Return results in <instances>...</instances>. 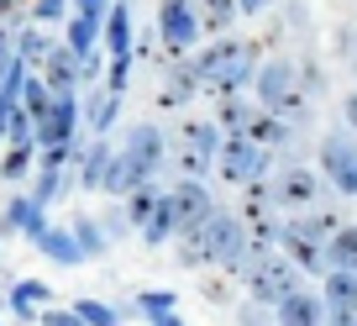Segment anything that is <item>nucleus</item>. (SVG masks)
I'll list each match as a JSON object with an SVG mask.
<instances>
[{
  "label": "nucleus",
  "mask_w": 357,
  "mask_h": 326,
  "mask_svg": "<svg viewBox=\"0 0 357 326\" xmlns=\"http://www.w3.org/2000/svg\"><path fill=\"white\" fill-rule=\"evenodd\" d=\"M326 274H357V226H342L326 242Z\"/></svg>",
  "instance_id": "5701e85b"
},
{
  "label": "nucleus",
  "mask_w": 357,
  "mask_h": 326,
  "mask_svg": "<svg viewBox=\"0 0 357 326\" xmlns=\"http://www.w3.org/2000/svg\"><path fill=\"white\" fill-rule=\"evenodd\" d=\"M105 11H111V0H74V16L89 27H105Z\"/></svg>",
  "instance_id": "e433bc0d"
},
{
  "label": "nucleus",
  "mask_w": 357,
  "mask_h": 326,
  "mask_svg": "<svg viewBox=\"0 0 357 326\" xmlns=\"http://www.w3.org/2000/svg\"><path fill=\"white\" fill-rule=\"evenodd\" d=\"M215 174H221L226 184H257L273 174V158L263 153V147H252L247 137H221V147H215Z\"/></svg>",
  "instance_id": "423d86ee"
},
{
  "label": "nucleus",
  "mask_w": 357,
  "mask_h": 326,
  "mask_svg": "<svg viewBox=\"0 0 357 326\" xmlns=\"http://www.w3.org/2000/svg\"><path fill=\"white\" fill-rule=\"evenodd\" d=\"M100 226H105V237H121V232H132V221H126V211H121V205H111Z\"/></svg>",
  "instance_id": "ea45409f"
},
{
  "label": "nucleus",
  "mask_w": 357,
  "mask_h": 326,
  "mask_svg": "<svg viewBox=\"0 0 357 326\" xmlns=\"http://www.w3.org/2000/svg\"><path fill=\"white\" fill-rule=\"evenodd\" d=\"M43 79H47L53 95H79V58L58 43L53 53H47V64H43Z\"/></svg>",
  "instance_id": "a211bd4d"
},
{
  "label": "nucleus",
  "mask_w": 357,
  "mask_h": 326,
  "mask_svg": "<svg viewBox=\"0 0 357 326\" xmlns=\"http://www.w3.org/2000/svg\"><path fill=\"white\" fill-rule=\"evenodd\" d=\"M37 248H43V258H53L58 269H79V263H89V258H84V248L74 242V232H68V226H47Z\"/></svg>",
  "instance_id": "aec40b11"
},
{
  "label": "nucleus",
  "mask_w": 357,
  "mask_h": 326,
  "mask_svg": "<svg viewBox=\"0 0 357 326\" xmlns=\"http://www.w3.org/2000/svg\"><path fill=\"white\" fill-rule=\"evenodd\" d=\"M190 68L200 79V90L221 95H242L252 90V74H257V43L252 37H221V43H205L190 53Z\"/></svg>",
  "instance_id": "f257e3e1"
},
{
  "label": "nucleus",
  "mask_w": 357,
  "mask_h": 326,
  "mask_svg": "<svg viewBox=\"0 0 357 326\" xmlns=\"http://www.w3.org/2000/svg\"><path fill=\"white\" fill-rule=\"evenodd\" d=\"M121 153L132 158V169L142 174L147 184H153V174L168 163V137H163V126H153V121H137V126H126V142H121Z\"/></svg>",
  "instance_id": "9d476101"
},
{
  "label": "nucleus",
  "mask_w": 357,
  "mask_h": 326,
  "mask_svg": "<svg viewBox=\"0 0 357 326\" xmlns=\"http://www.w3.org/2000/svg\"><path fill=\"white\" fill-rule=\"evenodd\" d=\"M147 326H184V316H178V311H168V316H153Z\"/></svg>",
  "instance_id": "a18cd8bd"
},
{
  "label": "nucleus",
  "mask_w": 357,
  "mask_h": 326,
  "mask_svg": "<svg viewBox=\"0 0 357 326\" xmlns=\"http://www.w3.org/2000/svg\"><path fill=\"white\" fill-rule=\"evenodd\" d=\"M200 11L195 0H158V43L168 47L174 58H190L200 47Z\"/></svg>",
  "instance_id": "0eeeda50"
},
{
  "label": "nucleus",
  "mask_w": 357,
  "mask_h": 326,
  "mask_svg": "<svg viewBox=\"0 0 357 326\" xmlns=\"http://www.w3.org/2000/svg\"><path fill=\"white\" fill-rule=\"evenodd\" d=\"M37 321H43V326H84V321L74 316V305H47Z\"/></svg>",
  "instance_id": "58836bf2"
},
{
  "label": "nucleus",
  "mask_w": 357,
  "mask_h": 326,
  "mask_svg": "<svg viewBox=\"0 0 357 326\" xmlns=\"http://www.w3.org/2000/svg\"><path fill=\"white\" fill-rule=\"evenodd\" d=\"M74 316L84 326H121V311L105 300H95V295H74Z\"/></svg>",
  "instance_id": "c756f323"
},
{
  "label": "nucleus",
  "mask_w": 357,
  "mask_h": 326,
  "mask_svg": "<svg viewBox=\"0 0 357 326\" xmlns=\"http://www.w3.org/2000/svg\"><path fill=\"white\" fill-rule=\"evenodd\" d=\"M79 116H84V126H89L95 137H105V132L116 126V116H121V101H116V95H105L100 84H95V90H89V101L79 105Z\"/></svg>",
  "instance_id": "412c9836"
},
{
  "label": "nucleus",
  "mask_w": 357,
  "mask_h": 326,
  "mask_svg": "<svg viewBox=\"0 0 357 326\" xmlns=\"http://www.w3.org/2000/svg\"><path fill=\"white\" fill-rule=\"evenodd\" d=\"M132 58H105V84H100L105 95H116V101L126 95V84H132Z\"/></svg>",
  "instance_id": "473e14b6"
},
{
  "label": "nucleus",
  "mask_w": 357,
  "mask_h": 326,
  "mask_svg": "<svg viewBox=\"0 0 357 326\" xmlns=\"http://www.w3.org/2000/svg\"><path fill=\"white\" fill-rule=\"evenodd\" d=\"M37 137V126H32V116L22 111V105H11V142H32Z\"/></svg>",
  "instance_id": "4c0bfd02"
},
{
  "label": "nucleus",
  "mask_w": 357,
  "mask_h": 326,
  "mask_svg": "<svg viewBox=\"0 0 357 326\" xmlns=\"http://www.w3.org/2000/svg\"><path fill=\"white\" fill-rule=\"evenodd\" d=\"M132 311H142L147 321H153V316H168V311H178V295L174 290H142L137 295V305Z\"/></svg>",
  "instance_id": "2f4dec72"
},
{
  "label": "nucleus",
  "mask_w": 357,
  "mask_h": 326,
  "mask_svg": "<svg viewBox=\"0 0 357 326\" xmlns=\"http://www.w3.org/2000/svg\"><path fill=\"white\" fill-rule=\"evenodd\" d=\"M37 174V142H6V158H0V179L22 184Z\"/></svg>",
  "instance_id": "4be33fe9"
},
{
  "label": "nucleus",
  "mask_w": 357,
  "mask_h": 326,
  "mask_svg": "<svg viewBox=\"0 0 357 326\" xmlns=\"http://www.w3.org/2000/svg\"><path fill=\"white\" fill-rule=\"evenodd\" d=\"M63 47L84 64V58H95L100 53V27H89V22H79V16H68L63 22Z\"/></svg>",
  "instance_id": "393cba45"
},
{
  "label": "nucleus",
  "mask_w": 357,
  "mask_h": 326,
  "mask_svg": "<svg viewBox=\"0 0 357 326\" xmlns=\"http://www.w3.org/2000/svg\"><path fill=\"white\" fill-rule=\"evenodd\" d=\"M111 158H116V147L105 142V137H95V142H89L84 153H79V184H84V190H105Z\"/></svg>",
  "instance_id": "6ab92c4d"
},
{
  "label": "nucleus",
  "mask_w": 357,
  "mask_h": 326,
  "mask_svg": "<svg viewBox=\"0 0 357 326\" xmlns=\"http://www.w3.org/2000/svg\"><path fill=\"white\" fill-rule=\"evenodd\" d=\"M268 195H273V205H279V211L305 216V211H321V200H326V179H321V169L284 163V169H273V179H268Z\"/></svg>",
  "instance_id": "20e7f679"
},
{
  "label": "nucleus",
  "mask_w": 357,
  "mask_h": 326,
  "mask_svg": "<svg viewBox=\"0 0 357 326\" xmlns=\"http://www.w3.org/2000/svg\"><path fill=\"white\" fill-rule=\"evenodd\" d=\"M342 132H347V137H357V90L342 101Z\"/></svg>",
  "instance_id": "a19ab883"
},
{
  "label": "nucleus",
  "mask_w": 357,
  "mask_h": 326,
  "mask_svg": "<svg viewBox=\"0 0 357 326\" xmlns=\"http://www.w3.org/2000/svg\"><path fill=\"white\" fill-rule=\"evenodd\" d=\"M252 116H257V101H247V95H221V101H215V132L221 137H247Z\"/></svg>",
  "instance_id": "dca6fc26"
},
{
  "label": "nucleus",
  "mask_w": 357,
  "mask_h": 326,
  "mask_svg": "<svg viewBox=\"0 0 357 326\" xmlns=\"http://www.w3.org/2000/svg\"><path fill=\"white\" fill-rule=\"evenodd\" d=\"M195 90H200V79H195V68L178 58V64L168 68V79H163V105H184V101H195Z\"/></svg>",
  "instance_id": "bb28decb"
},
{
  "label": "nucleus",
  "mask_w": 357,
  "mask_h": 326,
  "mask_svg": "<svg viewBox=\"0 0 357 326\" xmlns=\"http://www.w3.org/2000/svg\"><path fill=\"white\" fill-rule=\"evenodd\" d=\"M279 258H289L294 269L305 274V279H326V242H315L310 232L300 226V216H289V221L279 226Z\"/></svg>",
  "instance_id": "9b49d317"
},
{
  "label": "nucleus",
  "mask_w": 357,
  "mask_h": 326,
  "mask_svg": "<svg viewBox=\"0 0 357 326\" xmlns=\"http://www.w3.org/2000/svg\"><path fill=\"white\" fill-rule=\"evenodd\" d=\"M205 300H211V305H226V300H231V290H226V279H221V284H215V279L205 284Z\"/></svg>",
  "instance_id": "79ce46f5"
},
{
  "label": "nucleus",
  "mask_w": 357,
  "mask_h": 326,
  "mask_svg": "<svg viewBox=\"0 0 357 326\" xmlns=\"http://www.w3.org/2000/svg\"><path fill=\"white\" fill-rule=\"evenodd\" d=\"M273 0H236V16H263Z\"/></svg>",
  "instance_id": "37998d69"
},
{
  "label": "nucleus",
  "mask_w": 357,
  "mask_h": 326,
  "mask_svg": "<svg viewBox=\"0 0 357 326\" xmlns=\"http://www.w3.org/2000/svg\"><path fill=\"white\" fill-rule=\"evenodd\" d=\"M247 142L263 147V153L273 158V153H284V147L294 142V126H289V121H279V116H268V111H257V116H252V126H247Z\"/></svg>",
  "instance_id": "f3484780"
},
{
  "label": "nucleus",
  "mask_w": 357,
  "mask_h": 326,
  "mask_svg": "<svg viewBox=\"0 0 357 326\" xmlns=\"http://www.w3.org/2000/svg\"><path fill=\"white\" fill-rule=\"evenodd\" d=\"M279 326H326V305H321V290H300L273 311Z\"/></svg>",
  "instance_id": "4468645a"
},
{
  "label": "nucleus",
  "mask_w": 357,
  "mask_h": 326,
  "mask_svg": "<svg viewBox=\"0 0 357 326\" xmlns=\"http://www.w3.org/2000/svg\"><path fill=\"white\" fill-rule=\"evenodd\" d=\"M68 232H74V242L84 248V258H105V253H111V237H105V226L95 221V216H74Z\"/></svg>",
  "instance_id": "a878e982"
},
{
  "label": "nucleus",
  "mask_w": 357,
  "mask_h": 326,
  "mask_svg": "<svg viewBox=\"0 0 357 326\" xmlns=\"http://www.w3.org/2000/svg\"><path fill=\"white\" fill-rule=\"evenodd\" d=\"M215 147H221L215 121L190 116V121H178L174 142H168V163H174L178 179H200L205 184V174H215Z\"/></svg>",
  "instance_id": "7ed1b4c3"
},
{
  "label": "nucleus",
  "mask_w": 357,
  "mask_h": 326,
  "mask_svg": "<svg viewBox=\"0 0 357 326\" xmlns=\"http://www.w3.org/2000/svg\"><path fill=\"white\" fill-rule=\"evenodd\" d=\"M53 101H58V95L47 90V79H43V74H26V84H22V111L32 116V126H43L47 116H53Z\"/></svg>",
  "instance_id": "b1692460"
},
{
  "label": "nucleus",
  "mask_w": 357,
  "mask_h": 326,
  "mask_svg": "<svg viewBox=\"0 0 357 326\" xmlns=\"http://www.w3.org/2000/svg\"><path fill=\"white\" fill-rule=\"evenodd\" d=\"M11 142V101H0V147Z\"/></svg>",
  "instance_id": "c03bdc74"
},
{
  "label": "nucleus",
  "mask_w": 357,
  "mask_h": 326,
  "mask_svg": "<svg viewBox=\"0 0 357 326\" xmlns=\"http://www.w3.org/2000/svg\"><path fill=\"white\" fill-rule=\"evenodd\" d=\"M236 326H273V311L257 305V300H242L236 305Z\"/></svg>",
  "instance_id": "f704fd0d"
},
{
  "label": "nucleus",
  "mask_w": 357,
  "mask_h": 326,
  "mask_svg": "<svg viewBox=\"0 0 357 326\" xmlns=\"http://www.w3.org/2000/svg\"><path fill=\"white\" fill-rule=\"evenodd\" d=\"M100 53H105V58H132V53H137L132 6H126V0H111V11H105V27H100Z\"/></svg>",
  "instance_id": "ddd939ff"
},
{
  "label": "nucleus",
  "mask_w": 357,
  "mask_h": 326,
  "mask_svg": "<svg viewBox=\"0 0 357 326\" xmlns=\"http://www.w3.org/2000/svg\"><path fill=\"white\" fill-rule=\"evenodd\" d=\"M22 64V58H16V32H11V22L0 27V79L11 74V68Z\"/></svg>",
  "instance_id": "c9c22d12"
},
{
  "label": "nucleus",
  "mask_w": 357,
  "mask_h": 326,
  "mask_svg": "<svg viewBox=\"0 0 357 326\" xmlns=\"http://www.w3.org/2000/svg\"><path fill=\"white\" fill-rule=\"evenodd\" d=\"M252 101L257 111L279 116L289 126H310V101H305V68L294 58H268L252 74Z\"/></svg>",
  "instance_id": "f03ea898"
},
{
  "label": "nucleus",
  "mask_w": 357,
  "mask_h": 326,
  "mask_svg": "<svg viewBox=\"0 0 357 326\" xmlns=\"http://www.w3.org/2000/svg\"><path fill=\"white\" fill-rule=\"evenodd\" d=\"M347 64L357 68V27H352V32H347Z\"/></svg>",
  "instance_id": "49530a36"
},
{
  "label": "nucleus",
  "mask_w": 357,
  "mask_h": 326,
  "mask_svg": "<svg viewBox=\"0 0 357 326\" xmlns=\"http://www.w3.org/2000/svg\"><path fill=\"white\" fill-rule=\"evenodd\" d=\"M163 205H168V216H174V237H184V232H195V226H205L215 216V195H211V184H200V179H174L163 190Z\"/></svg>",
  "instance_id": "39448f33"
},
{
  "label": "nucleus",
  "mask_w": 357,
  "mask_h": 326,
  "mask_svg": "<svg viewBox=\"0 0 357 326\" xmlns=\"http://www.w3.org/2000/svg\"><path fill=\"white\" fill-rule=\"evenodd\" d=\"M74 16V0H32V27H58Z\"/></svg>",
  "instance_id": "72a5a7b5"
},
{
  "label": "nucleus",
  "mask_w": 357,
  "mask_h": 326,
  "mask_svg": "<svg viewBox=\"0 0 357 326\" xmlns=\"http://www.w3.org/2000/svg\"><path fill=\"white\" fill-rule=\"evenodd\" d=\"M43 232H47V211L32 195H11L6 211H0V237H32V242H43Z\"/></svg>",
  "instance_id": "f8f14e48"
},
{
  "label": "nucleus",
  "mask_w": 357,
  "mask_h": 326,
  "mask_svg": "<svg viewBox=\"0 0 357 326\" xmlns=\"http://www.w3.org/2000/svg\"><path fill=\"white\" fill-rule=\"evenodd\" d=\"M195 11H200V27H205V32H215V37H221L226 27L236 22V0H200Z\"/></svg>",
  "instance_id": "7c9ffc66"
},
{
  "label": "nucleus",
  "mask_w": 357,
  "mask_h": 326,
  "mask_svg": "<svg viewBox=\"0 0 357 326\" xmlns=\"http://www.w3.org/2000/svg\"><path fill=\"white\" fill-rule=\"evenodd\" d=\"M300 290H305V274L294 269L289 258H279V253H273V258L247 279V300L268 305V311H279V305L289 300V295H300Z\"/></svg>",
  "instance_id": "1a4fd4ad"
},
{
  "label": "nucleus",
  "mask_w": 357,
  "mask_h": 326,
  "mask_svg": "<svg viewBox=\"0 0 357 326\" xmlns=\"http://www.w3.org/2000/svg\"><path fill=\"white\" fill-rule=\"evenodd\" d=\"M58 43H47V32L43 27H22V32H16V58H22L26 68L32 64H47V53H53Z\"/></svg>",
  "instance_id": "c85d7f7f"
},
{
  "label": "nucleus",
  "mask_w": 357,
  "mask_h": 326,
  "mask_svg": "<svg viewBox=\"0 0 357 326\" xmlns=\"http://www.w3.org/2000/svg\"><path fill=\"white\" fill-rule=\"evenodd\" d=\"M158 200H163V190H158V184H142L137 195H126V200H121V211H126V221H132V232H142V226L153 221Z\"/></svg>",
  "instance_id": "cd10ccee"
},
{
  "label": "nucleus",
  "mask_w": 357,
  "mask_h": 326,
  "mask_svg": "<svg viewBox=\"0 0 357 326\" xmlns=\"http://www.w3.org/2000/svg\"><path fill=\"white\" fill-rule=\"evenodd\" d=\"M315 163H321L326 190L347 195V200L357 195V137H347V132H326V137H321V153H315Z\"/></svg>",
  "instance_id": "6e6552de"
},
{
  "label": "nucleus",
  "mask_w": 357,
  "mask_h": 326,
  "mask_svg": "<svg viewBox=\"0 0 357 326\" xmlns=\"http://www.w3.org/2000/svg\"><path fill=\"white\" fill-rule=\"evenodd\" d=\"M6 300H11L16 321H32V316H43L47 305H53V290H47L43 279H16L11 290H6Z\"/></svg>",
  "instance_id": "2eb2a0df"
}]
</instances>
